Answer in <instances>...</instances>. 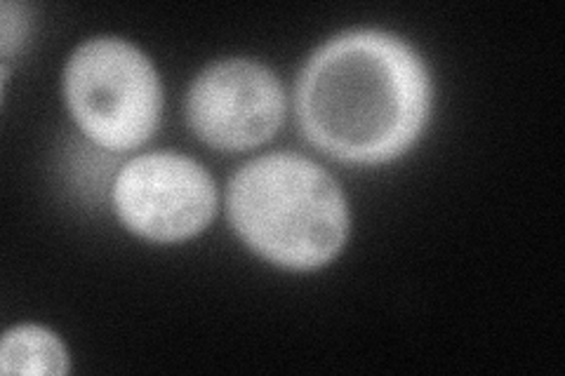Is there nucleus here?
Returning <instances> with one entry per match:
<instances>
[{
	"label": "nucleus",
	"mask_w": 565,
	"mask_h": 376,
	"mask_svg": "<svg viewBox=\"0 0 565 376\" xmlns=\"http://www.w3.org/2000/svg\"><path fill=\"white\" fill-rule=\"evenodd\" d=\"M427 64L394 33L347 31L318 47L297 80L299 128L316 149L353 165L401 158L431 116Z\"/></svg>",
	"instance_id": "obj_1"
},
{
	"label": "nucleus",
	"mask_w": 565,
	"mask_h": 376,
	"mask_svg": "<svg viewBox=\"0 0 565 376\" xmlns=\"http://www.w3.org/2000/svg\"><path fill=\"white\" fill-rule=\"evenodd\" d=\"M226 212L253 253L290 271L330 264L349 238L340 184L313 160L288 151L245 163L228 182Z\"/></svg>",
	"instance_id": "obj_2"
},
{
	"label": "nucleus",
	"mask_w": 565,
	"mask_h": 376,
	"mask_svg": "<svg viewBox=\"0 0 565 376\" xmlns=\"http://www.w3.org/2000/svg\"><path fill=\"white\" fill-rule=\"evenodd\" d=\"M64 97L81 132L109 151H132L158 130L163 87L145 52L120 39H90L64 68Z\"/></svg>",
	"instance_id": "obj_3"
},
{
	"label": "nucleus",
	"mask_w": 565,
	"mask_h": 376,
	"mask_svg": "<svg viewBox=\"0 0 565 376\" xmlns=\"http://www.w3.org/2000/svg\"><path fill=\"white\" fill-rule=\"evenodd\" d=\"M118 219L139 238L180 243L199 236L217 212V189L196 160L153 151L128 160L114 182Z\"/></svg>",
	"instance_id": "obj_4"
},
{
	"label": "nucleus",
	"mask_w": 565,
	"mask_h": 376,
	"mask_svg": "<svg viewBox=\"0 0 565 376\" xmlns=\"http://www.w3.org/2000/svg\"><path fill=\"white\" fill-rule=\"evenodd\" d=\"M286 118V93L274 71L253 60L210 64L191 83L186 120L203 144L247 151L269 141Z\"/></svg>",
	"instance_id": "obj_5"
},
{
	"label": "nucleus",
	"mask_w": 565,
	"mask_h": 376,
	"mask_svg": "<svg viewBox=\"0 0 565 376\" xmlns=\"http://www.w3.org/2000/svg\"><path fill=\"white\" fill-rule=\"evenodd\" d=\"M3 374H66L68 353L57 334L39 325L10 330L0 344Z\"/></svg>",
	"instance_id": "obj_6"
}]
</instances>
